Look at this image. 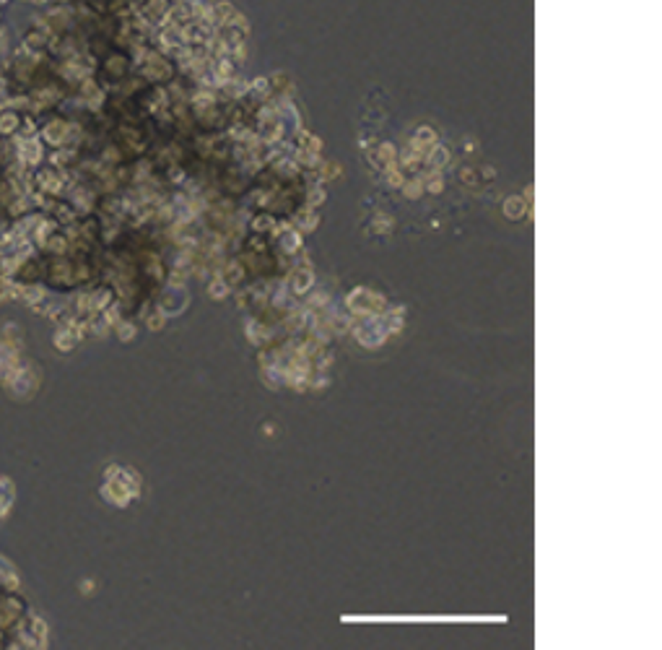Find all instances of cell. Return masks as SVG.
Returning <instances> with one entry per match:
<instances>
[{
	"mask_svg": "<svg viewBox=\"0 0 662 650\" xmlns=\"http://www.w3.org/2000/svg\"><path fill=\"white\" fill-rule=\"evenodd\" d=\"M21 110H13V107H3L0 110V138H11V135L18 133V125H21Z\"/></svg>",
	"mask_w": 662,
	"mask_h": 650,
	"instance_id": "6da1fadb",
	"label": "cell"
},
{
	"mask_svg": "<svg viewBox=\"0 0 662 650\" xmlns=\"http://www.w3.org/2000/svg\"><path fill=\"white\" fill-rule=\"evenodd\" d=\"M6 3H11V0H0V9H3V6H6Z\"/></svg>",
	"mask_w": 662,
	"mask_h": 650,
	"instance_id": "7a4b0ae2",
	"label": "cell"
},
{
	"mask_svg": "<svg viewBox=\"0 0 662 650\" xmlns=\"http://www.w3.org/2000/svg\"><path fill=\"white\" fill-rule=\"evenodd\" d=\"M0 180H3V167H0Z\"/></svg>",
	"mask_w": 662,
	"mask_h": 650,
	"instance_id": "3957f363",
	"label": "cell"
}]
</instances>
